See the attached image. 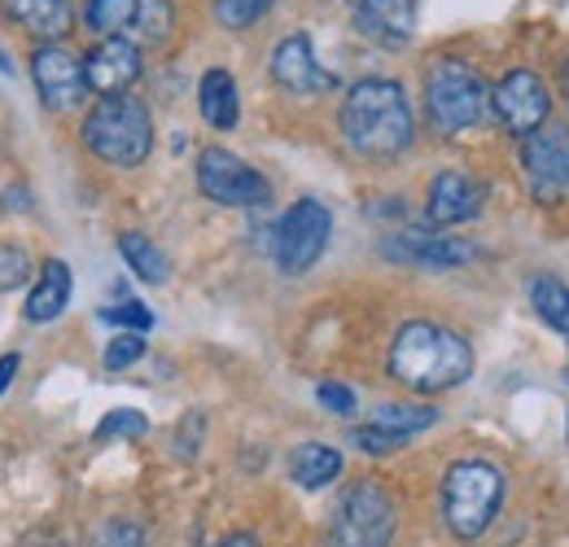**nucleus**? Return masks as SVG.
I'll return each instance as SVG.
<instances>
[{
  "instance_id": "nucleus-35",
  "label": "nucleus",
  "mask_w": 569,
  "mask_h": 547,
  "mask_svg": "<svg viewBox=\"0 0 569 547\" xmlns=\"http://www.w3.org/2000/svg\"><path fill=\"white\" fill-rule=\"evenodd\" d=\"M219 547H259V539H254V535H228Z\"/></svg>"
},
{
  "instance_id": "nucleus-22",
  "label": "nucleus",
  "mask_w": 569,
  "mask_h": 547,
  "mask_svg": "<svg viewBox=\"0 0 569 547\" xmlns=\"http://www.w3.org/2000/svg\"><path fill=\"white\" fill-rule=\"evenodd\" d=\"M119 255H123V263L141 276L144 285H167V280H171L167 255H162L144 232H123V237H119Z\"/></svg>"
},
{
  "instance_id": "nucleus-24",
  "label": "nucleus",
  "mask_w": 569,
  "mask_h": 547,
  "mask_svg": "<svg viewBox=\"0 0 569 547\" xmlns=\"http://www.w3.org/2000/svg\"><path fill=\"white\" fill-rule=\"evenodd\" d=\"M137 9H141V0H88L83 18L101 40H110V36H123L137 22Z\"/></svg>"
},
{
  "instance_id": "nucleus-7",
  "label": "nucleus",
  "mask_w": 569,
  "mask_h": 547,
  "mask_svg": "<svg viewBox=\"0 0 569 547\" xmlns=\"http://www.w3.org/2000/svg\"><path fill=\"white\" fill-rule=\"evenodd\" d=\"M333 237V215L329 206L316 198H302L281 215L277 232H272V255L284 276H302L320 263V255L329 250Z\"/></svg>"
},
{
  "instance_id": "nucleus-15",
  "label": "nucleus",
  "mask_w": 569,
  "mask_h": 547,
  "mask_svg": "<svg viewBox=\"0 0 569 547\" xmlns=\"http://www.w3.org/2000/svg\"><path fill=\"white\" fill-rule=\"evenodd\" d=\"M356 31L381 49H403L417 36V0H359Z\"/></svg>"
},
{
  "instance_id": "nucleus-31",
  "label": "nucleus",
  "mask_w": 569,
  "mask_h": 547,
  "mask_svg": "<svg viewBox=\"0 0 569 547\" xmlns=\"http://www.w3.org/2000/svg\"><path fill=\"white\" fill-rule=\"evenodd\" d=\"M27 280H31V259H27V250L13 246V241H4V246H0V289H18V285H27Z\"/></svg>"
},
{
  "instance_id": "nucleus-36",
  "label": "nucleus",
  "mask_w": 569,
  "mask_h": 547,
  "mask_svg": "<svg viewBox=\"0 0 569 547\" xmlns=\"http://www.w3.org/2000/svg\"><path fill=\"white\" fill-rule=\"evenodd\" d=\"M0 74H13V62L4 58V49H0Z\"/></svg>"
},
{
  "instance_id": "nucleus-27",
  "label": "nucleus",
  "mask_w": 569,
  "mask_h": 547,
  "mask_svg": "<svg viewBox=\"0 0 569 547\" xmlns=\"http://www.w3.org/2000/svg\"><path fill=\"white\" fill-rule=\"evenodd\" d=\"M268 9H272V0H214V18H219L228 31H246V27H254Z\"/></svg>"
},
{
  "instance_id": "nucleus-19",
  "label": "nucleus",
  "mask_w": 569,
  "mask_h": 547,
  "mask_svg": "<svg viewBox=\"0 0 569 547\" xmlns=\"http://www.w3.org/2000/svg\"><path fill=\"white\" fill-rule=\"evenodd\" d=\"M4 13L36 40H62L71 31V0H4Z\"/></svg>"
},
{
  "instance_id": "nucleus-11",
  "label": "nucleus",
  "mask_w": 569,
  "mask_h": 547,
  "mask_svg": "<svg viewBox=\"0 0 569 547\" xmlns=\"http://www.w3.org/2000/svg\"><path fill=\"white\" fill-rule=\"evenodd\" d=\"M381 255L395 259V263H408V268H429V272H451L460 263H473L478 259V246L460 241V237H447V232H429V228H408V232H395L381 241Z\"/></svg>"
},
{
  "instance_id": "nucleus-37",
  "label": "nucleus",
  "mask_w": 569,
  "mask_h": 547,
  "mask_svg": "<svg viewBox=\"0 0 569 547\" xmlns=\"http://www.w3.org/2000/svg\"><path fill=\"white\" fill-rule=\"evenodd\" d=\"M561 83H566V106H569V58H566V67H561Z\"/></svg>"
},
{
  "instance_id": "nucleus-33",
  "label": "nucleus",
  "mask_w": 569,
  "mask_h": 547,
  "mask_svg": "<svg viewBox=\"0 0 569 547\" xmlns=\"http://www.w3.org/2000/svg\"><path fill=\"white\" fill-rule=\"evenodd\" d=\"M316 399H320V408L333 411V416H356V390L351 386H342V381H320L316 386Z\"/></svg>"
},
{
  "instance_id": "nucleus-18",
  "label": "nucleus",
  "mask_w": 569,
  "mask_h": 547,
  "mask_svg": "<svg viewBox=\"0 0 569 547\" xmlns=\"http://www.w3.org/2000/svg\"><path fill=\"white\" fill-rule=\"evenodd\" d=\"M198 110L214 132H232L241 119V97H237V79L223 67H211L198 83Z\"/></svg>"
},
{
  "instance_id": "nucleus-9",
  "label": "nucleus",
  "mask_w": 569,
  "mask_h": 547,
  "mask_svg": "<svg viewBox=\"0 0 569 547\" xmlns=\"http://www.w3.org/2000/svg\"><path fill=\"white\" fill-rule=\"evenodd\" d=\"M521 167L535 202L552 206L569 198V128L566 123H543L539 132L521 140Z\"/></svg>"
},
{
  "instance_id": "nucleus-8",
  "label": "nucleus",
  "mask_w": 569,
  "mask_h": 547,
  "mask_svg": "<svg viewBox=\"0 0 569 547\" xmlns=\"http://www.w3.org/2000/svg\"><path fill=\"white\" fill-rule=\"evenodd\" d=\"M198 189L214 206H237V210L272 202V185L250 162H241L232 149H223V145H207L198 153Z\"/></svg>"
},
{
  "instance_id": "nucleus-23",
  "label": "nucleus",
  "mask_w": 569,
  "mask_h": 547,
  "mask_svg": "<svg viewBox=\"0 0 569 547\" xmlns=\"http://www.w3.org/2000/svg\"><path fill=\"white\" fill-rule=\"evenodd\" d=\"M372 425H381L399 438H417L421 429L438 425V408H429V404H386V408L372 411Z\"/></svg>"
},
{
  "instance_id": "nucleus-2",
  "label": "nucleus",
  "mask_w": 569,
  "mask_h": 547,
  "mask_svg": "<svg viewBox=\"0 0 569 547\" xmlns=\"http://www.w3.org/2000/svg\"><path fill=\"white\" fill-rule=\"evenodd\" d=\"M390 377L417 395H442L473 377V346L456 329L412 320L390 342Z\"/></svg>"
},
{
  "instance_id": "nucleus-17",
  "label": "nucleus",
  "mask_w": 569,
  "mask_h": 547,
  "mask_svg": "<svg viewBox=\"0 0 569 547\" xmlns=\"http://www.w3.org/2000/svg\"><path fill=\"white\" fill-rule=\"evenodd\" d=\"M67 302H71V268H67L62 259H49V263L40 268V276H36L31 294H27L22 316H27L31 325H49V320H58V316L67 311Z\"/></svg>"
},
{
  "instance_id": "nucleus-21",
  "label": "nucleus",
  "mask_w": 569,
  "mask_h": 547,
  "mask_svg": "<svg viewBox=\"0 0 569 547\" xmlns=\"http://www.w3.org/2000/svg\"><path fill=\"white\" fill-rule=\"evenodd\" d=\"M530 307L539 311L543 325H552L557 334L569 338V285L561 276H552V272L535 276V280H530Z\"/></svg>"
},
{
  "instance_id": "nucleus-13",
  "label": "nucleus",
  "mask_w": 569,
  "mask_h": 547,
  "mask_svg": "<svg viewBox=\"0 0 569 547\" xmlns=\"http://www.w3.org/2000/svg\"><path fill=\"white\" fill-rule=\"evenodd\" d=\"M83 79H88V92H97V97H123L141 79V49L128 36L101 40L83 58Z\"/></svg>"
},
{
  "instance_id": "nucleus-26",
  "label": "nucleus",
  "mask_w": 569,
  "mask_h": 547,
  "mask_svg": "<svg viewBox=\"0 0 569 547\" xmlns=\"http://www.w3.org/2000/svg\"><path fill=\"white\" fill-rule=\"evenodd\" d=\"M149 434V420H144V411L137 408H114L101 425H97V442H110V438H144Z\"/></svg>"
},
{
  "instance_id": "nucleus-30",
  "label": "nucleus",
  "mask_w": 569,
  "mask_h": 547,
  "mask_svg": "<svg viewBox=\"0 0 569 547\" xmlns=\"http://www.w3.org/2000/svg\"><path fill=\"white\" fill-rule=\"evenodd\" d=\"M137 359H144V334H119L114 342L106 346V355H101V364H106L110 372H123V368H132Z\"/></svg>"
},
{
  "instance_id": "nucleus-4",
  "label": "nucleus",
  "mask_w": 569,
  "mask_h": 547,
  "mask_svg": "<svg viewBox=\"0 0 569 547\" xmlns=\"http://www.w3.org/2000/svg\"><path fill=\"white\" fill-rule=\"evenodd\" d=\"M426 115L433 132L460 137L491 119V88L478 70L460 58H438L426 70Z\"/></svg>"
},
{
  "instance_id": "nucleus-32",
  "label": "nucleus",
  "mask_w": 569,
  "mask_h": 547,
  "mask_svg": "<svg viewBox=\"0 0 569 547\" xmlns=\"http://www.w3.org/2000/svg\"><path fill=\"white\" fill-rule=\"evenodd\" d=\"M92 547H144V530L132 521V517H114L97 530Z\"/></svg>"
},
{
  "instance_id": "nucleus-25",
  "label": "nucleus",
  "mask_w": 569,
  "mask_h": 547,
  "mask_svg": "<svg viewBox=\"0 0 569 547\" xmlns=\"http://www.w3.org/2000/svg\"><path fill=\"white\" fill-rule=\"evenodd\" d=\"M132 27H137L141 44H167V36H171V27H176V13H171L167 0H141Z\"/></svg>"
},
{
  "instance_id": "nucleus-34",
  "label": "nucleus",
  "mask_w": 569,
  "mask_h": 547,
  "mask_svg": "<svg viewBox=\"0 0 569 547\" xmlns=\"http://www.w3.org/2000/svg\"><path fill=\"white\" fill-rule=\"evenodd\" d=\"M18 368H22V355L13 350V355H0V395L13 386V377H18Z\"/></svg>"
},
{
  "instance_id": "nucleus-14",
  "label": "nucleus",
  "mask_w": 569,
  "mask_h": 547,
  "mask_svg": "<svg viewBox=\"0 0 569 547\" xmlns=\"http://www.w3.org/2000/svg\"><path fill=\"white\" fill-rule=\"evenodd\" d=\"M272 79L281 83L289 97H316V92H329L338 88V79L316 62V49H311V36H284L281 44L272 49Z\"/></svg>"
},
{
  "instance_id": "nucleus-12",
  "label": "nucleus",
  "mask_w": 569,
  "mask_h": 547,
  "mask_svg": "<svg viewBox=\"0 0 569 547\" xmlns=\"http://www.w3.org/2000/svg\"><path fill=\"white\" fill-rule=\"evenodd\" d=\"M31 79H36V92L49 110H74L88 92L83 62L74 53H67L62 44H40L31 53Z\"/></svg>"
},
{
  "instance_id": "nucleus-3",
  "label": "nucleus",
  "mask_w": 569,
  "mask_h": 547,
  "mask_svg": "<svg viewBox=\"0 0 569 547\" xmlns=\"http://www.w3.org/2000/svg\"><path fill=\"white\" fill-rule=\"evenodd\" d=\"M508 481L491 460H456L442 478V521L456 539L473 544L496 526Z\"/></svg>"
},
{
  "instance_id": "nucleus-6",
  "label": "nucleus",
  "mask_w": 569,
  "mask_h": 547,
  "mask_svg": "<svg viewBox=\"0 0 569 547\" xmlns=\"http://www.w3.org/2000/svg\"><path fill=\"white\" fill-rule=\"evenodd\" d=\"M395 521L399 517H395L390 490L363 478L342 495V504H338V513L329 521L325 547H390Z\"/></svg>"
},
{
  "instance_id": "nucleus-5",
  "label": "nucleus",
  "mask_w": 569,
  "mask_h": 547,
  "mask_svg": "<svg viewBox=\"0 0 569 547\" xmlns=\"http://www.w3.org/2000/svg\"><path fill=\"white\" fill-rule=\"evenodd\" d=\"M83 145L106 162V167H141L153 149V119L137 97H101L83 115Z\"/></svg>"
},
{
  "instance_id": "nucleus-28",
  "label": "nucleus",
  "mask_w": 569,
  "mask_h": 547,
  "mask_svg": "<svg viewBox=\"0 0 569 547\" xmlns=\"http://www.w3.org/2000/svg\"><path fill=\"white\" fill-rule=\"evenodd\" d=\"M351 442H356L359 451H368V456H390V451H399V447H408L412 438H399V434H390V429H381V425H356L351 429Z\"/></svg>"
},
{
  "instance_id": "nucleus-10",
  "label": "nucleus",
  "mask_w": 569,
  "mask_h": 547,
  "mask_svg": "<svg viewBox=\"0 0 569 547\" xmlns=\"http://www.w3.org/2000/svg\"><path fill=\"white\" fill-rule=\"evenodd\" d=\"M491 115L512 132V137H530L548 123L552 115V101H548V88L535 70H508L491 88Z\"/></svg>"
},
{
  "instance_id": "nucleus-16",
  "label": "nucleus",
  "mask_w": 569,
  "mask_h": 547,
  "mask_svg": "<svg viewBox=\"0 0 569 547\" xmlns=\"http://www.w3.org/2000/svg\"><path fill=\"white\" fill-rule=\"evenodd\" d=\"M429 223L438 228H451V223H469L482 215V185L465 171H438L429 180V198H426Z\"/></svg>"
},
{
  "instance_id": "nucleus-20",
  "label": "nucleus",
  "mask_w": 569,
  "mask_h": 547,
  "mask_svg": "<svg viewBox=\"0 0 569 547\" xmlns=\"http://www.w3.org/2000/svg\"><path fill=\"white\" fill-rule=\"evenodd\" d=\"M289 478L302 490H325L329 481L342 478V451L329 442H302L289 456Z\"/></svg>"
},
{
  "instance_id": "nucleus-1",
  "label": "nucleus",
  "mask_w": 569,
  "mask_h": 547,
  "mask_svg": "<svg viewBox=\"0 0 569 547\" xmlns=\"http://www.w3.org/2000/svg\"><path fill=\"white\" fill-rule=\"evenodd\" d=\"M342 137L363 158H399L417 140V115L399 79H359L342 97Z\"/></svg>"
},
{
  "instance_id": "nucleus-29",
  "label": "nucleus",
  "mask_w": 569,
  "mask_h": 547,
  "mask_svg": "<svg viewBox=\"0 0 569 547\" xmlns=\"http://www.w3.org/2000/svg\"><path fill=\"white\" fill-rule=\"evenodd\" d=\"M101 320L114 325V329H123V334H149L153 329V311L144 302H137V298L132 302H119V307H106Z\"/></svg>"
},
{
  "instance_id": "nucleus-38",
  "label": "nucleus",
  "mask_w": 569,
  "mask_h": 547,
  "mask_svg": "<svg viewBox=\"0 0 569 547\" xmlns=\"http://www.w3.org/2000/svg\"><path fill=\"white\" fill-rule=\"evenodd\" d=\"M356 4H359V0H356Z\"/></svg>"
}]
</instances>
